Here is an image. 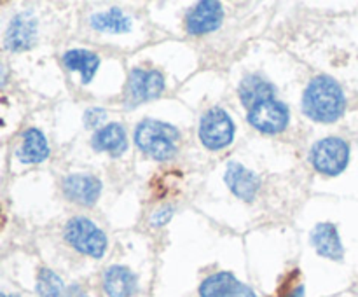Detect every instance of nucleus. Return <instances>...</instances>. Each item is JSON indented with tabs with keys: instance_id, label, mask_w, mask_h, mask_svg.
Returning <instances> with one entry per match:
<instances>
[{
	"instance_id": "nucleus-25",
	"label": "nucleus",
	"mask_w": 358,
	"mask_h": 297,
	"mask_svg": "<svg viewBox=\"0 0 358 297\" xmlns=\"http://www.w3.org/2000/svg\"><path fill=\"white\" fill-rule=\"evenodd\" d=\"M2 297H17V296H7V294H2Z\"/></svg>"
},
{
	"instance_id": "nucleus-23",
	"label": "nucleus",
	"mask_w": 358,
	"mask_h": 297,
	"mask_svg": "<svg viewBox=\"0 0 358 297\" xmlns=\"http://www.w3.org/2000/svg\"><path fill=\"white\" fill-rule=\"evenodd\" d=\"M171 213H173V210H168V208H164V210H161V212H157L156 215H152V220H150V224H152V226H163V224H166L168 220H170V217H171Z\"/></svg>"
},
{
	"instance_id": "nucleus-13",
	"label": "nucleus",
	"mask_w": 358,
	"mask_h": 297,
	"mask_svg": "<svg viewBox=\"0 0 358 297\" xmlns=\"http://www.w3.org/2000/svg\"><path fill=\"white\" fill-rule=\"evenodd\" d=\"M311 243L318 255L331 261H343L345 257V247L339 238L338 227L332 222H320L311 231Z\"/></svg>"
},
{
	"instance_id": "nucleus-21",
	"label": "nucleus",
	"mask_w": 358,
	"mask_h": 297,
	"mask_svg": "<svg viewBox=\"0 0 358 297\" xmlns=\"http://www.w3.org/2000/svg\"><path fill=\"white\" fill-rule=\"evenodd\" d=\"M297 273H292L289 276V280H285V283L280 289L278 297H304V287L301 283L296 282Z\"/></svg>"
},
{
	"instance_id": "nucleus-12",
	"label": "nucleus",
	"mask_w": 358,
	"mask_h": 297,
	"mask_svg": "<svg viewBox=\"0 0 358 297\" xmlns=\"http://www.w3.org/2000/svg\"><path fill=\"white\" fill-rule=\"evenodd\" d=\"M37 37V20L30 13H21L13 17L6 31V48L9 51L21 52L34 45Z\"/></svg>"
},
{
	"instance_id": "nucleus-6",
	"label": "nucleus",
	"mask_w": 358,
	"mask_h": 297,
	"mask_svg": "<svg viewBox=\"0 0 358 297\" xmlns=\"http://www.w3.org/2000/svg\"><path fill=\"white\" fill-rule=\"evenodd\" d=\"M248 122L264 135H278L289 124V108L275 98L262 100L248 108Z\"/></svg>"
},
{
	"instance_id": "nucleus-18",
	"label": "nucleus",
	"mask_w": 358,
	"mask_h": 297,
	"mask_svg": "<svg viewBox=\"0 0 358 297\" xmlns=\"http://www.w3.org/2000/svg\"><path fill=\"white\" fill-rule=\"evenodd\" d=\"M90 23L94 30L103 31V34H124L131 30V17L126 16L117 7L93 14Z\"/></svg>"
},
{
	"instance_id": "nucleus-10",
	"label": "nucleus",
	"mask_w": 358,
	"mask_h": 297,
	"mask_svg": "<svg viewBox=\"0 0 358 297\" xmlns=\"http://www.w3.org/2000/svg\"><path fill=\"white\" fill-rule=\"evenodd\" d=\"M63 194L80 206H93L101 192V182L87 173H72L63 178Z\"/></svg>"
},
{
	"instance_id": "nucleus-8",
	"label": "nucleus",
	"mask_w": 358,
	"mask_h": 297,
	"mask_svg": "<svg viewBox=\"0 0 358 297\" xmlns=\"http://www.w3.org/2000/svg\"><path fill=\"white\" fill-rule=\"evenodd\" d=\"M224 20L222 3L215 0L198 2L185 16V28L191 35H206L217 30Z\"/></svg>"
},
{
	"instance_id": "nucleus-2",
	"label": "nucleus",
	"mask_w": 358,
	"mask_h": 297,
	"mask_svg": "<svg viewBox=\"0 0 358 297\" xmlns=\"http://www.w3.org/2000/svg\"><path fill=\"white\" fill-rule=\"evenodd\" d=\"M180 133L168 122L145 119L135 129V143L142 152L157 161H168L177 154Z\"/></svg>"
},
{
	"instance_id": "nucleus-5",
	"label": "nucleus",
	"mask_w": 358,
	"mask_h": 297,
	"mask_svg": "<svg viewBox=\"0 0 358 297\" xmlns=\"http://www.w3.org/2000/svg\"><path fill=\"white\" fill-rule=\"evenodd\" d=\"M234 138V122L224 108L213 107L205 112L199 122V140L210 150H220Z\"/></svg>"
},
{
	"instance_id": "nucleus-17",
	"label": "nucleus",
	"mask_w": 358,
	"mask_h": 297,
	"mask_svg": "<svg viewBox=\"0 0 358 297\" xmlns=\"http://www.w3.org/2000/svg\"><path fill=\"white\" fill-rule=\"evenodd\" d=\"M63 65L69 70L79 72L83 84H90L100 68V58L87 49H70L63 55Z\"/></svg>"
},
{
	"instance_id": "nucleus-9",
	"label": "nucleus",
	"mask_w": 358,
	"mask_h": 297,
	"mask_svg": "<svg viewBox=\"0 0 358 297\" xmlns=\"http://www.w3.org/2000/svg\"><path fill=\"white\" fill-rule=\"evenodd\" d=\"M201 297H257L254 290L236 278L233 273L219 271L203 280L199 287Z\"/></svg>"
},
{
	"instance_id": "nucleus-24",
	"label": "nucleus",
	"mask_w": 358,
	"mask_h": 297,
	"mask_svg": "<svg viewBox=\"0 0 358 297\" xmlns=\"http://www.w3.org/2000/svg\"><path fill=\"white\" fill-rule=\"evenodd\" d=\"M63 297H87V296H86V290L76 283V285H70L69 289L65 290Z\"/></svg>"
},
{
	"instance_id": "nucleus-19",
	"label": "nucleus",
	"mask_w": 358,
	"mask_h": 297,
	"mask_svg": "<svg viewBox=\"0 0 358 297\" xmlns=\"http://www.w3.org/2000/svg\"><path fill=\"white\" fill-rule=\"evenodd\" d=\"M273 93H275V89H273L271 84L259 75L245 77L240 84V98L248 108H252L259 101L273 98Z\"/></svg>"
},
{
	"instance_id": "nucleus-1",
	"label": "nucleus",
	"mask_w": 358,
	"mask_h": 297,
	"mask_svg": "<svg viewBox=\"0 0 358 297\" xmlns=\"http://www.w3.org/2000/svg\"><path fill=\"white\" fill-rule=\"evenodd\" d=\"M346 100L341 86L329 75H318L308 84L303 110L317 122H336L345 114Z\"/></svg>"
},
{
	"instance_id": "nucleus-20",
	"label": "nucleus",
	"mask_w": 358,
	"mask_h": 297,
	"mask_svg": "<svg viewBox=\"0 0 358 297\" xmlns=\"http://www.w3.org/2000/svg\"><path fill=\"white\" fill-rule=\"evenodd\" d=\"M35 289H37L38 297H63L66 290L63 280L52 269L48 268H42L38 271Z\"/></svg>"
},
{
	"instance_id": "nucleus-4",
	"label": "nucleus",
	"mask_w": 358,
	"mask_h": 297,
	"mask_svg": "<svg viewBox=\"0 0 358 297\" xmlns=\"http://www.w3.org/2000/svg\"><path fill=\"white\" fill-rule=\"evenodd\" d=\"M310 161L318 173L325 177H336L348 166L350 145L339 136L322 138L311 147Z\"/></svg>"
},
{
	"instance_id": "nucleus-11",
	"label": "nucleus",
	"mask_w": 358,
	"mask_h": 297,
	"mask_svg": "<svg viewBox=\"0 0 358 297\" xmlns=\"http://www.w3.org/2000/svg\"><path fill=\"white\" fill-rule=\"evenodd\" d=\"M224 180H226L231 192L245 203L254 201L257 198L259 189H261V178L254 171L248 170L247 166H243L241 163H236V161H231L227 164Z\"/></svg>"
},
{
	"instance_id": "nucleus-14",
	"label": "nucleus",
	"mask_w": 358,
	"mask_h": 297,
	"mask_svg": "<svg viewBox=\"0 0 358 297\" xmlns=\"http://www.w3.org/2000/svg\"><path fill=\"white\" fill-rule=\"evenodd\" d=\"M136 276L124 266H110L103 273V290L107 297H131L136 292Z\"/></svg>"
},
{
	"instance_id": "nucleus-15",
	"label": "nucleus",
	"mask_w": 358,
	"mask_h": 297,
	"mask_svg": "<svg viewBox=\"0 0 358 297\" xmlns=\"http://www.w3.org/2000/svg\"><path fill=\"white\" fill-rule=\"evenodd\" d=\"M93 147L98 152H107L110 156L117 157L126 152L128 149V138H126V129L119 122H108L101 129H98L93 136Z\"/></svg>"
},
{
	"instance_id": "nucleus-16",
	"label": "nucleus",
	"mask_w": 358,
	"mask_h": 297,
	"mask_svg": "<svg viewBox=\"0 0 358 297\" xmlns=\"http://www.w3.org/2000/svg\"><path fill=\"white\" fill-rule=\"evenodd\" d=\"M49 143L44 133L37 128H30L23 133V142L17 149V159L24 164H38L48 159Z\"/></svg>"
},
{
	"instance_id": "nucleus-3",
	"label": "nucleus",
	"mask_w": 358,
	"mask_h": 297,
	"mask_svg": "<svg viewBox=\"0 0 358 297\" xmlns=\"http://www.w3.org/2000/svg\"><path fill=\"white\" fill-rule=\"evenodd\" d=\"M65 240L77 252L93 259L103 257L107 252V236L86 217H73L66 222Z\"/></svg>"
},
{
	"instance_id": "nucleus-22",
	"label": "nucleus",
	"mask_w": 358,
	"mask_h": 297,
	"mask_svg": "<svg viewBox=\"0 0 358 297\" xmlns=\"http://www.w3.org/2000/svg\"><path fill=\"white\" fill-rule=\"evenodd\" d=\"M105 119V110L103 108H98V107H91L87 108L86 114H84V121H86L87 128H94V126L100 124L101 121Z\"/></svg>"
},
{
	"instance_id": "nucleus-7",
	"label": "nucleus",
	"mask_w": 358,
	"mask_h": 297,
	"mask_svg": "<svg viewBox=\"0 0 358 297\" xmlns=\"http://www.w3.org/2000/svg\"><path fill=\"white\" fill-rule=\"evenodd\" d=\"M164 91V77L157 70L133 68L126 84V96L131 105L154 100Z\"/></svg>"
}]
</instances>
